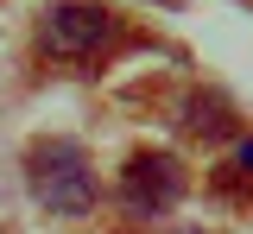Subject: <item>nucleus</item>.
<instances>
[{"mask_svg": "<svg viewBox=\"0 0 253 234\" xmlns=\"http://www.w3.org/2000/svg\"><path fill=\"white\" fill-rule=\"evenodd\" d=\"M165 6H177V0H165Z\"/></svg>", "mask_w": 253, "mask_h": 234, "instance_id": "nucleus-6", "label": "nucleus"}, {"mask_svg": "<svg viewBox=\"0 0 253 234\" xmlns=\"http://www.w3.org/2000/svg\"><path fill=\"white\" fill-rule=\"evenodd\" d=\"M121 32V19L101 0H51L38 13V51L57 64H95Z\"/></svg>", "mask_w": 253, "mask_h": 234, "instance_id": "nucleus-2", "label": "nucleus"}, {"mask_svg": "<svg viewBox=\"0 0 253 234\" xmlns=\"http://www.w3.org/2000/svg\"><path fill=\"white\" fill-rule=\"evenodd\" d=\"M190 190V171L184 158H171V152H133L121 171V202L133 222H158V215H171Z\"/></svg>", "mask_w": 253, "mask_h": 234, "instance_id": "nucleus-3", "label": "nucleus"}, {"mask_svg": "<svg viewBox=\"0 0 253 234\" xmlns=\"http://www.w3.org/2000/svg\"><path fill=\"white\" fill-rule=\"evenodd\" d=\"M177 127H184L190 139H203V146H221V139L241 133V108L221 95V89H190V95L177 101Z\"/></svg>", "mask_w": 253, "mask_h": 234, "instance_id": "nucleus-4", "label": "nucleus"}, {"mask_svg": "<svg viewBox=\"0 0 253 234\" xmlns=\"http://www.w3.org/2000/svg\"><path fill=\"white\" fill-rule=\"evenodd\" d=\"M241 171L253 177V139H241Z\"/></svg>", "mask_w": 253, "mask_h": 234, "instance_id": "nucleus-5", "label": "nucleus"}, {"mask_svg": "<svg viewBox=\"0 0 253 234\" xmlns=\"http://www.w3.org/2000/svg\"><path fill=\"white\" fill-rule=\"evenodd\" d=\"M184 234H196V228H184Z\"/></svg>", "mask_w": 253, "mask_h": 234, "instance_id": "nucleus-7", "label": "nucleus"}, {"mask_svg": "<svg viewBox=\"0 0 253 234\" xmlns=\"http://www.w3.org/2000/svg\"><path fill=\"white\" fill-rule=\"evenodd\" d=\"M26 190L38 209L63 222H83L95 209V165L76 139H32L26 146Z\"/></svg>", "mask_w": 253, "mask_h": 234, "instance_id": "nucleus-1", "label": "nucleus"}]
</instances>
